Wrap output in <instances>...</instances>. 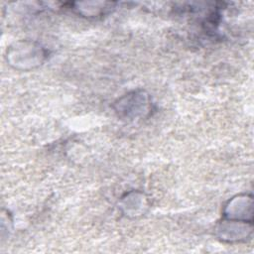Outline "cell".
I'll use <instances>...</instances> for the list:
<instances>
[{
  "label": "cell",
  "mask_w": 254,
  "mask_h": 254,
  "mask_svg": "<svg viewBox=\"0 0 254 254\" xmlns=\"http://www.w3.org/2000/svg\"><path fill=\"white\" fill-rule=\"evenodd\" d=\"M46 57V50L41 45L30 41L17 42L7 50L10 64L18 69L37 67L43 64Z\"/></svg>",
  "instance_id": "cell-1"
},
{
  "label": "cell",
  "mask_w": 254,
  "mask_h": 254,
  "mask_svg": "<svg viewBox=\"0 0 254 254\" xmlns=\"http://www.w3.org/2000/svg\"><path fill=\"white\" fill-rule=\"evenodd\" d=\"M253 233V223L224 218L216 228L215 234L219 240L227 243L245 242L251 238Z\"/></svg>",
  "instance_id": "cell-2"
},
{
  "label": "cell",
  "mask_w": 254,
  "mask_h": 254,
  "mask_svg": "<svg viewBox=\"0 0 254 254\" xmlns=\"http://www.w3.org/2000/svg\"><path fill=\"white\" fill-rule=\"evenodd\" d=\"M115 105V109L119 114L135 118L138 116H144L149 112L151 100L145 91L136 90L119 98Z\"/></svg>",
  "instance_id": "cell-3"
},
{
  "label": "cell",
  "mask_w": 254,
  "mask_h": 254,
  "mask_svg": "<svg viewBox=\"0 0 254 254\" xmlns=\"http://www.w3.org/2000/svg\"><path fill=\"white\" fill-rule=\"evenodd\" d=\"M223 216L227 219L253 221V197L248 193H241L230 198L224 205Z\"/></svg>",
  "instance_id": "cell-4"
}]
</instances>
